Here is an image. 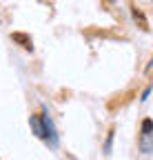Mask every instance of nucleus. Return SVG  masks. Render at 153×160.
<instances>
[{"label": "nucleus", "instance_id": "4", "mask_svg": "<svg viewBox=\"0 0 153 160\" xmlns=\"http://www.w3.org/2000/svg\"><path fill=\"white\" fill-rule=\"evenodd\" d=\"M11 38L16 40V42H20L25 49H31V38L27 33H11Z\"/></svg>", "mask_w": 153, "mask_h": 160}, {"label": "nucleus", "instance_id": "5", "mask_svg": "<svg viewBox=\"0 0 153 160\" xmlns=\"http://www.w3.org/2000/svg\"><path fill=\"white\" fill-rule=\"evenodd\" d=\"M133 20H136V22H140V29L149 31V25H146V18H144V16H142V11H138L136 7H133Z\"/></svg>", "mask_w": 153, "mask_h": 160}, {"label": "nucleus", "instance_id": "1", "mask_svg": "<svg viewBox=\"0 0 153 160\" xmlns=\"http://www.w3.org/2000/svg\"><path fill=\"white\" fill-rule=\"evenodd\" d=\"M140 147H142L144 153H151V151H153V122H151V120H144V122H142Z\"/></svg>", "mask_w": 153, "mask_h": 160}, {"label": "nucleus", "instance_id": "3", "mask_svg": "<svg viewBox=\"0 0 153 160\" xmlns=\"http://www.w3.org/2000/svg\"><path fill=\"white\" fill-rule=\"evenodd\" d=\"M31 127H33V133L38 138H45V131H42V120L40 116H31Z\"/></svg>", "mask_w": 153, "mask_h": 160}, {"label": "nucleus", "instance_id": "2", "mask_svg": "<svg viewBox=\"0 0 153 160\" xmlns=\"http://www.w3.org/2000/svg\"><path fill=\"white\" fill-rule=\"evenodd\" d=\"M40 120H42V131H45V138L49 140V142L55 147L58 145V136H55V127H53V122H51V118L49 116H40Z\"/></svg>", "mask_w": 153, "mask_h": 160}]
</instances>
